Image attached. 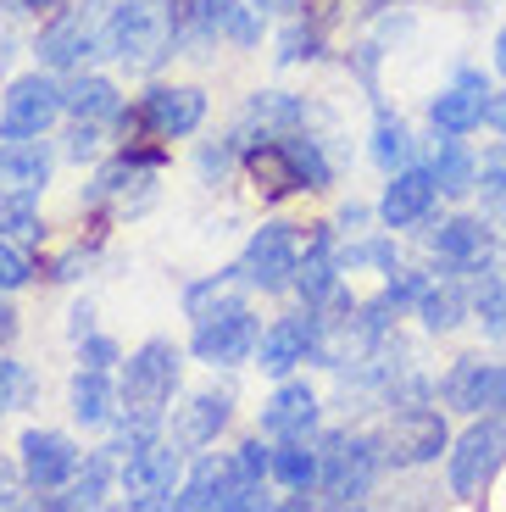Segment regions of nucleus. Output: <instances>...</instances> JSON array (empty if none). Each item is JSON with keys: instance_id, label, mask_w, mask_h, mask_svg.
Instances as JSON below:
<instances>
[{"instance_id": "obj_1", "label": "nucleus", "mask_w": 506, "mask_h": 512, "mask_svg": "<svg viewBox=\"0 0 506 512\" xmlns=\"http://www.w3.org/2000/svg\"><path fill=\"white\" fill-rule=\"evenodd\" d=\"M178 357L173 340H145L134 357L123 362V384H117V396H123V429L134 435H156L173 407V390H178Z\"/></svg>"}, {"instance_id": "obj_2", "label": "nucleus", "mask_w": 506, "mask_h": 512, "mask_svg": "<svg viewBox=\"0 0 506 512\" xmlns=\"http://www.w3.org/2000/svg\"><path fill=\"white\" fill-rule=\"evenodd\" d=\"M173 23H178L173 0H117L101 28V51L134 67V73H151L173 45Z\"/></svg>"}, {"instance_id": "obj_3", "label": "nucleus", "mask_w": 506, "mask_h": 512, "mask_svg": "<svg viewBox=\"0 0 506 512\" xmlns=\"http://www.w3.org/2000/svg\"><path fill=\"white\" fill-rule=\"evenodd\" d=\"M317 462H323V474H317L323 496H329L334 507H356V501H367V490H373V479H379V468H384V440H373V435H323Z\"/></svg>"}, {"instance_id": "obj_4", "label": "nucleus", "mask_w": 506, "mask_h": 512, "mask_svg": "<svg viewBox=\"0 0 506 512\" xmlns=\"http://www.w3.org/2000/svg\"><path fill=\"white\" fill-rule=\"evenodd\" d=\"M501 468H506V423H501V412H484L468 435L451 446V462H445L451 496L456 501H484V490L495 485Z\"/></svg>"}, {"instance_id": "obj_5", "label": "nucleus", "mask_w": 506, "mask_h": 512, "mask_svg": "<svg viewBox=\"0 0 506 512\" xmlns=\"http://www.w3.org/2000/svg\"><path fill=\"white\" fill-rule=\"evenodd\" d=\"M178 440L162 446V440H145V446L123 451V468H117V485H123L128 507H167L184 485V457H178Z\"/></svg>"}, {"instance_id": "obj_6", "label": "nucleus", "mask_w": 506, "mask_h": 512, "mask_svg": "<svg viewBox=\"0 0 506 512\" xmlns=\"http://www.w3.org/2000/svg\"><path fill=\"white\" fill-rule=\"evenodd\" d=\"M62 112H67L62 84L45 78V73H28V78H17L12 90H6V101H0V140H34V134H45Z\"/></svg>"}, {"instance_id": "obj_7", "label": "nucleus", "mask_w": 506, "mask_h": 512, "mask_svg": "<svg viewBox=\"0 0 506 512\" xmlns=\"http://www.w3.org/2000/svg\"><path fill=\"white\" fill-rule=\"evenodd\" d=\"M295 268H301V240H295V223H262V229L245 240L240 256V279L251 290L273 295L284 284H295Z\"/></svg>"}, {"instance_id": "obj_8", "label": "nucleus", "mask_w": 506, "mask_h": 512, "mask_svg": "<svg viewBox=\"0 0 506 512\" xmlns=\"http://www.w3.org/2000/svg\"><path fill=\"white\" fill-rule=\"evenodd\" d=\"M262 501V485L234 468V451L228 457H201L195 462V474L178 485L173 507H190V512H206V507H256Z\"/></svg>"}, {"instance_id": "obj_9", "label": "nucleus", "mask_w": 506, "mask_h": 512, "mask_svg": "<svg viewBox=\"0 0 506 512\" xmlns=\"http://www.w3.org/2000/svg\"><path fill=\"white\" fill-rule=\"evenodd\" d=\"M256 346H262V323L251 318V307H228V312H212V318L195 323V340L190 351L212 368H234V362H251Z\"/></svg>"}, {"instance_id": "obj_10", "label": "nucleus", "mask_w": 506, "mask_h": 512, "mask_svg": "<svg viewBox=\"0 0 506 512\" xmlns=\"http://www.w3.org/2000/svg\"><path fill=\"white\" fill-rule=\"evenodd\" d=\"M440 451H451V429L434 407H401L384 435V462L390 468H423V462H440Z\"/></svg>"}, {"instance_id": "obj_11", "label": "nucleus", "mask_w": 506, "mask_h": 512, "mask_svg": "<svg viewBox=\"0 0 506 512\" xmlns=\"http://www.w3.org/2000/svg\"><path fill=\"white\" fill-rule=\"evenodd\" d=\"M440 396H445V407L473 412V418H484V412H506V362L462 357L440 379Z\"/></svg>"}, {"instance_id": "obj_12", "label": "nucleus", "mask_w": 506, "mask_h": 512, "mask_svg": "<svg viewBox=\"0 0 506 512\" xmlns=\"http://www.w3.org/2000/svg\"><path fill=\"white\" fill-rule=\"evenodd\" d=\"M490 95H495L490 78L473 73V67H462V73L429 101L434 128H440V134H473L479 123H490Z\"/></svg>"}, {"instance_id": "obj_13", "label": "nucleus", "mask_w": 506, "mask_h": 512, "mask_svg": "<svg viewBox=\"0 0 506 512\" xmlns=\"http://www.w3.org/2000/svg\"><path fill=\"white\" fill-rule=\"evenodd\" d=\"M201 117H206V95L195 90V84H162V90H151L140 101V128H151V134H162V140L195 134Z\"/></svg>"}, {"instance_id": "obj_14", "label": "nucleus", "mask_w": 506, "mask_h": 512, "mask_svg": "<svg viewBox=\"0 0 506 512\" xmlns=\"http://www.w3.org/2000/svg\"><path fill=\"white\" fill-rule=\"evenodd\" d=\"M434 195H440V184H434L429 167H401V173H390V184H384L379 223L384 229H418V223H429Z\"/></svg>"}, {"instance_id": "obj_15", "label": "nucleus", "mask_w": 506, "mask_h": 512, "mask_svg": "<svg viewBox=\"0 0 506 512\" xmlns=\"http://www.w3.org/2000/svg\"><path fill=\"white\" fill-rule=\"evenodd\" d=\"M317 329H323V318H312V312H295V318H279L273 329H262V346H256V368H262V373H273V379H284V373H290L295 362H306V357H312Z\"/></svg>"}, {"instance_id": "obj_16", "label": "nucleus", "mask_w": 506, "mask_h": 512, "mask_svg": "<svg viewBox=\"0 0 506 512\" xmlns=\"http://www.w3.org/2000/svg\"><path fill=\"white\" fill-rule=\"evenodd\" d=\"M23 474L34 490H56L78 474V446L56 429H28L23 435Z\"/></svg>"}, {"instance_id": "obj_17", "label": "nucleus", "mask_w": 506, "mask_h": 512, "mask_svg": "<svg viewBox=\"0 0 506 512\" xmlns=\"http://www.w3.org/2000/svg\"><path fill=\"white\" fill-rule=\"evenodd\" d=\"M228 418H234V396H228V390H201V396H190L184 407H178L173 440L184 451H201V446H212V440L228 429Z\"/></svg>"}, {"instance_id": "obj_18", "label": "nucleus", "mask_w": 506, "mask_h": 512, "mask_svg": "<svg viewBox=\"0 0 506 512\" xmlns=\"http://www.w3.org/2000/svg\"><path fill=\"white\" fill-rule=\"evenodd\" d=\"M434 251H440L445 268L479 273V268H490V229H484V218L456 212V218H445L440 229H434Z\"/></svg>"}, {"instance_id": "obj_19", "label": "nucleus", "mask_w": 506, "mask_h": 512, "mask_svg": "<svg viewBox=\"0 0 506 512\" xmlns=\"http://www.w3.org/2000/svg\"><path fill=\"white\" fill-rule=\"evenodd\" d=\"M317 429V396L312 384H279L262 401V435L273 440H306Z\"/></svg>"}, {"instance_id": "obj_20", "label": "nucleus", "mask_w": 506, "mask_h": 512, "mask_svg": "<svg viewBox=\"0 0 506 512\" xmlns=\"http://www.w3.org/2000/svg\"><path fill=\"white\" fill-rule=\"evenodd\" d=\"M418 318L429 334H451L462 318H473V284L468 273H445V279H429V290H423L418 301Z\"/></svg>"}, {"instance_id": "obj_21", "label": "nucleus", "mask_w": 506, "mask_h": 512, "mask_svg": "<svg viewBox=\"0 0 506 512\" xmlns=\"http://www.w3.org/2000/svg\"><path fill=\"white\" fill-rule=\"evenodd\" d=\"M340 251H334V234L317 229L312 240H306V256L301 268H295V290L306 295V307H317V301H329L334 290H340Z\"/></svg>"}, {"instance_id": "obj_22", "label": "nucleus", "mask_w": 506, "mask_h": 512, "mask_svg": "<svg viewBox=\"0 0 506 512\" xmlns=\"http://www.w3.org/2000/svg\"><path fill=\"white\" fill-rule=\"evenodd\" d=\"M89 51H95V28H89L84 12H62L34 45V56L45 67H78Z\"/></svg>"}, {"instance_id": "obj_23", "label": "nucleus", "mask_w": 506, "mask_h": 512, "mask_svg": "<svg viewBox=\"0 0 506 512\" xmlns=\"http://www.w3.org/2000/svg\"><path fill=\"white\" fill-rule=\"evenodd\" d=\"M245 173L256 179V190H262L267 201H284V195L306 190L301 167H295L290 151H284V140L279 145H251V151H245Z\"/></svg>"}, {"instance_id": "obj_24", "label": "nucleus", "mask_w": 506, "mask_h": 512, "mask_svg": "<svg viewBox=\"0 0 506 512\" xmlns=\"http://www.w3.org/2000/svg\"><path fill=\"white\" fill-rule=\"evenodd\" d=\"M45 179H51V151L34 140H6L0 145V190H28L39 195L45 190Z\"/></svg>"}, {"instance_id": "obj_25", "label": "nucleus", "mask_w": 506, "mask_h": 512, "mask_svg": "<svg viewBox=\"0 0 506 512\" xmlns=\"http://www.w3.org/2000/svg\"><path fill=\"white\" fill-rule=\"evenodd\" d=\"M123 412V396H117V384L106 379V368H78L73 379V418L84 429H106V423Z\"/></svg>"}, {"instance_id": "obj_26", "label": "nucleus", "mask_w": 506, "mask_h": 512, "mask_svg": "<svg viewBox=\"0 0 506 512\" xmlns=\"http://www.w3.org/2000/svg\"><path fill=\"white\" fill-rule=\"evenodd\" d=\"M429 173H434V184H440V195H468V190H479V156L462 145V134H445V145L434 151Z\"/></svg>"}, {"instance_id": "obj_27", "label": "nucleus", "mask_w": 506, "mask_h": 512, "mask_svg": "<svg viewBox=\"0 0 506 512\" xmlns=\"http://www.w3.org/2000/svg\"><path fill=\"white\" fill-rule=\"evenodd\" d=\"M112 479H117V446H106V451H89L84 457V468L73 474V490H67L56 507H95V501L112 490Z\"/></svg>"}, {"instance_id": "obj_28", "label": "nucleus", "mask_w": 506, "mask_h": 512, "mask_svg": "<svg viewBox=\"0 0 506 512\" xmlns=\"http://www.w3.org/2000/svg\"><path fill=\"white\" fill-rule=\"evenodd\" d=\"M67 112L73 117H89V123H106V117L123 112V101H117V84L112 78H73L67 84Z\"/></svg>"}, {"instance_id": "obj_29", "label": "nucleus", "mask_w": 506, "mask_h": 512, "mask_svg": "<svg viewBox=\"0 0 506 512\" xmlns=\"http://www.w3.org/2000/svg\"><path fill=\"white\" fill-rule=\"evenodd\" d=\"M317 474H323V462H317V451L306 446V440H279V451H273V479L290 490H312Z\"/></svg>"}, {"instance_id": "obj_30", "label": "nucleus", "mask_w": 506, "mask_h": 512, "mask_svg": "<svg viewBox=\"0 0 506 512\" xmlns=\"http://www.w3.org/2000/svg\"><path fill=\"white\" fill-rule=\"evenodd\" d=\"M412 151H418L412 128H406L401 117H379V128H373V162H379L384 173H401V167H412Z\"/></svg>"}, {"instance_id": "obj_31", "label": "nucleus", "mask_w": 506, "mask_h": 512, "mask_svg": "<svg viewBox=\"0 0 506 512\" xmlns=\"http://www.w3.org/2000/svg\"><path fill=\"white\" fill-rule=\"evenodd\" d=\"M0 234H6V240H23V245L39 240V206H34V195H28V190H6V195H0Z\"/></svg>"}, {"instance_id": "obj_32", "label": "nucleus", "mask_w": 506, "mask_h": 512, "mask_svg": "<svg viewBox=\"0 0 506 512\" xmlns=\"http://www.w3.org/2000/svg\"><path fill=\"white\" fill-rule=\"evenodd\" d=\"M284 151L295 156V167H301L306 190H329L334 167H329V156H323V145H317L312 134H284Z\"/></svg>"}, {"instance_id": "obj_33", "label": "nucleus", "mask_w": 506, "mask_h": 512, "mask_svg": "<svg viewBox=\"0 0 506 512\" xmlns=\"http://www.w3.org/2000/svg\"><path fill=\"white\" fill-rule=\"evenodd\" d=\"M251 123H262V128H295V123H306V106L295 101V95H284V90H262L251 101Z\"/></svg>"}, {"instance_id": "obj_34", "label": "nucleus", "mask_w": 506, "mask_h": 512, "mask_svg": "<svg viewBox=\"0 0 506 512\" xmlns=\"http://www.w3.org/2000/svg\"><path fill=\"white\" fill-rule=\"evenodd\" d=\"M28 279H34V256H28V245L0 234V295H6V290H23Z\"/></svg>"}, {"instance_id": "obj_35", "label": "nucleus", "mask_w": 506, "mask_h": 512, "mask_svg": "<svg viewBox=\"0 0 506 512\" xmlns=\"http://www.w3.org/2000/svg\"><path fill=\"white\" fill-rule=\"evenodd\" d=\"M340 268H345V273H351V268H384V273H390V268H395V245H390V240L345 245V251H340Z\"/></svg>"}, {"instance_id": "obj_36", "label": "nucleus", "mask_w": 506, "mask_h": 512, "mask_svg": "<svg viewBox=\"0 0 506 512\" xmlns=\"http://www.w3.org/2000/svg\"><path fill=\"white\" fill-rule=\"evenodd\" d=\"M479 190H484V201H506V145H490V151H484Z\"/></svg>"}, {"instance_id": "obj_37", "label": "nucleus", "mask_w": 506, "mask_h": 512, "mask_svg": "<svg viewBox=\"0 0 506 512\" xmlns=\"http://www.w3.org/2000/svg\"><path fill=\"white\" fill-rule=\"evenodd\" d=\"M234 468H240V474L251 479V485H262V479L273 474V451H267L262 440H245V446L234 451Z\"/></svg>"}, {"instance_id": "obj_38", "label": "nucleus", "mask_w": 506, "mask_h": 512, "mask_svg": "<svg viewBox=\"0 0 506 512\" xmlns=\"http://www.w3.org/2000/svg\"><path fill=\"white\" fill-rule=\"evenodd\" d=\"M23 396H28V373L12 357H0V418L12 407H23Z\"/></svg>"}, {"instance_id": "obj_39", "label": "nucleus", "mask_w": 506, "mask_h": 512, "mask_svg": "<svg viewBox=\"0 0 506 512\" xmlns=\"http://www.w3.org/2000/svg\"><path fill=\"white\" fill-rule=\"evenodd\" d=\"M95 140H101V123H89V117H78V123L67 128V156H73V162L95 156Z\"/></svg>"}, {"instance_id": "obj_40", "label": "nucleus", "mask_w": 506, "mask_h": 512, "mask_svg": "<svg viewBox=\"0 0 506 512\" xmlns=\"http://www.w3.org/2000/svg\"><path fill=\"white\" fill-rule=\"evenodd\" d=\"M78 362H84V368H112L117 346L106 340V334H84V340H78Z\"/></svg>"}, {"instance_id": "obj_41", "label": "nucleus", "mask_w": 506, "mask_h": 512, "mask_svg": "<svg viewBox=\"0 0 506 512\" xmlns=\"http://www.w3.org/2000/svg\"><path fill=\"white\" fill-rule=\"evenodd\" d=\"M301 56H317V34H312V28H290V34H284L279 62H301Z\"/></svg>"}, {"instance_id": "obj_42", "label": "nucleus", "mask_w": 506, "mask_h": 512, "mask_svg": "<svg viewBox=\"0 0 506 512\" xmlns=\"http://www.w3.org/2000/svg\"><path fill=\"white\" fill-rule=\"evenodd\" d=\"M17 6H23V0H17ZM17 6L0 0V67H6V56L17 51Z\"/></svg>"}, {"instance_id": "obj_43", "label": "nucleus", "mask_w": 506, "mask_h": 512, "mask_svg": "<svg viewBox=\"0 0 506 512\" xmlns=\"http://www.w3.org/2000/svg\"><path fill=\"white\" fill-rule=\"evenodd\" d=\"M23 468H17V462L12 457H0V507H12V501H17V490H23Z\"/></svg>"}, {"instance_id": "obj_44", "label": "nucleus", "mask_w": 506, "mask_h": 512, "mask_svg": "<svg viewBox=\"0 0 506 512\" xmlns=\"http://www.w3.org/2000/svg\"><path fill=\"white\" fill-rule=\"evenodd\" d=\"M490 128L506 140V90H501V95H490Z\"/></svg>"}, {"instance_id": "obj_45", "label": "nucleus", "mask_w": 506, "mask_h": 512, "mask_svg": "<svg viewBox=\"0 0 506 512\" xmlns=\"http://www.w3.org/2000/svg\"><path fill=\"white\" fill-rule=\"evenodd\" d=\"M12 334H17V312L0 301V346H12Z\"/></svg>"}, {"instance_id": "obj_46", "label": "nucleus", "mask_w": 506, "mask_h": 512, "mask_svg": "<svg viewBox=\"0 0 506 512\" xmlns=\"http://www.w3.org/2000/svg\"><path fill=\"white\" fill-rule=\"evenodd\" d=\"M240 6H251L256 17H267V12H284V6H290V0H240Z\"/></svg>"}, {"instance_id": "obj_47", "label": "nucleus", "mask_w": 506, "mask_h": 512, "mask_svg": "<svg viewBox=\"0 0 506 512\" xmlns=\"http://www.w3.org/2000/svg\"><path fill=\"white\" fill-rule=\"evenodd\" d=\"M89 318H95V312H89V301H84V307H73V334H78V340L89 334Z\"/></svg>"}, {"instance_id": "obj_48", "label": "nucleus", "mask_w": 506, "mask_h": 512, "mask_svg": "<svg viewBox=\"0 0 506 512\" xmlns=\"http://www.w3.org/2000/svg\"><path fill=\"white\" fill-rule=\"evenodd\" d=\"M356 223H367V212H362V206H345V212H340V229H356Z\"/></svg>"}, {"instance_id": "obj_49", "label": "nucleus", "mask_w": 506, "mask_h": 512, "mask_svg": "<svg viewBox=\"0 0 506 512\" xmlns=\"http://www.w3.org/2000/svg\"><path fill=\"white\" fill-rule=\"evenodd\" d=\"M495 73H506V28L495 34Z\"/></svg>"}, {"instance_id": "obj_50", "label": "nucleus", "mask_w": 506, "mask_h": 512, "mask_svg": "<svg viewBox=\"0 0 506 512\" xmlns=\"http://www.w3.org/2000/svg\"><path fill=\"white\" fill-rule=\"evenodd\" d=\"M23 6H28V12H39V6H56V0H23Z\"/></svg>"}, {"instance_id": "obj_51", "label": "nucleus", "mask_w": 506, "mask_h": 512, "mask_svg": "<svg viewBox=\"0 0 506 512\" xmlns=\"http://www.w3.org/2000/svg\"><path fill=\"white\" fill-rule=\"evenodd\" d=\"M501 229H506V201H501Z\"/></svg>"}]
</instances>
